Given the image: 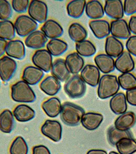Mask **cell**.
Wrapping results in <instances>:
<instances>
[{
  "instance_id": "3957f363",
  "label": "cell",
  "mask_w": 136,
  "mask_h": 154,
  "mask_svg": "<svg viewBox=\"0 0 136 154\" xmlns=\"http://www.w3.org/2000/svg\"><path fill=\"white\" fill-rule=\"evenodd\" d=\"M120 85L116 75L105 74L100 79L98 85L97 95L102 99H107L117 94Z\"/></svg>"
},
{
  "instance_id": "52a82bcc",
  "label": "cell",
  "mask_w": 136,
  "mask_h": 154,
  "mask_svg": "<svg viewBox=\"0 0 136 154\" xmlns=\"http://www.w3.org/2000/svg\"><path fill=\"white\" fill-rule=\"evenodd\" d=\"M40 131L53 142H58L61 140L63 128L61 123L57 120H47L41 126Z\"/></svg>"
},
{
  "instance_id": "f35d334b",
  "label": "cell",
  "mask_w": 136,
  "mask_h": 154,
  "mask_svg": "<svg viewBox=\"0 0 136 154\" xmlns=\"http://www.w3.org/2000/svg\"><path fill=\"white\" fill-rule=\"evenodd\" d=\"M118 81L120 87L124 90L136 88V77L131 72L121 74L118 76Z\"/></svg>"
},
{
  "instance_id": "ba28073f",
  "label": "cell",
  "mask_w": 136,
  "mask_h": 154,
  "mask_svg": "<svg viewBox=\"0 0 136 154\" xmlns=\"http://www.w3.org/2000/svg\"><path fill=\"white\" fill-rule=\"evenodd\" d=\"M32 62L35 67L44 72H49L52 66V56L47 49H39L32 57Z\"/></svg>"
},
{
  "instance_id": "277c9868",
  "label": "cell",
  "mask_w": 136,
  "mask_h": 154,
  "mask_svg": "<svg viewBox=\"0 0 136 154\" xmlns=\"http://www.w3.org/2000/svg\"><path fill=\"white\" fill-rule=\"evenodd\" d=\"M87 85L80 75H75L67 81L64 85V91L72 99H78L84 96Z\"/></svg>"
},
{
  "instance_id": "836d02e7",
  "label": "cell",
  "mask_w": 136,
  "mask_h": 154,
  "mask_svg": "<svg viewBox=\"0 0 136 154\" xmlns=\"http://www.w3.org/2000/svg\"><path fill=\"white\" fill-rule=\"evenodd\" d=\"M107 137L110 144L115 146L119 140L124 138H133V135L129 130L121 131L117 129L115 126H111L108 130Z\"/></svg>"
},
{
  "instance_id": "5bb4252c",
  "label": "cell",
  "mask_w": 136,
  "mask_h": 154,
  "mask_svg": "<svg viewBox=\"0 0 136 154\" xmlns=\"http://www.w3.org/2000/svg\"><path fill=\"white\" fill-rule=\"evenodd\" d=\"M116 69L121 73L132 72L135 67V63L133 57L128 51H124L115 61Z\"/></svg>"
},
{
  "instance_id": "f1b7e54d",
  "label": "cell",
  "mask_w": 136,
  "mask_h": 154,
  "mask_svg": "<svg viewBox=\"0 0 136 154\" xmlns=\"http://www.w3.org/2000/svg\"><path fill=\"white\" fill-rule=\"evenodd\" d=\"M86 15L91 19L99 20L105 16L103 6L97 0L89 1L85 7Z\"/></svg>"
},
{
  "instance_id": "f6af8a7d",
  "label": "cell",
  "mask_w": 136,
  "mask_h": 154,
  "mask_svg": "<svg viewBox=\"0 0 136 154\" xmlns=\"http://www.w3.org/2000/svg\"><path fill=\"white\" fill-rule=\"evenodd\" d=\"M32 154H51L47 147L44 145L34 146L32 149Z\"/></svg>"
},
{
  "instance_id": "ac0fdd59",
  "label": "cell",
  "mask_w": 136,
  "mask_h": 154,
  "mask_svg": "<svg viewBox=\"0 0 136 154\" xmlns=\"http://www.w3.org/2000/svg\"><path fill=\"white\" fill-rule=\"evenodd\" d=\"M51 74L60 82H65L70 78V71L68 69L65 60L58 59L53 62L51 69Z\"/></svg>"
},
{
  "instance_id": "44dd1931",
  "label": "cell",
  "mask_w": 136,
  "mask_h": 154,
  "mask_svg": "<svg viewBox=\"0 0 136 154\" xmlns=\"http://www.w3.org/2000/svg\"><path fill=\"white\" fill-rule=\"evenodd\" d=\"M103 116L102 114L94 112H88L84 114L81 123L82 126L89 131L97 129L102 122Z\"/></svg>"
},
{
  "instance_id": "7dc6e473",
  "label": "cell",
  "mask_w": 136,
  "mask_h": 154,
  "mask_svg": "<svg viewBox=\"0 0 136 154\" xmlns=\"http://www.w3.org/2000/svg\"><path fill=\"white\" fill-rule=\"evenodd\" d=\"M7 43L6 41L0 38V57L3 56L5 53Z\"/></svg>"
},
{
  "instance_id": "8d00e7d4",
  "label": "cell",
  "mask_w": 136,
  "mask_h": 154,
  "mask_svg": "<svg viewBox=\"0 0 136 154\" xmlns=\"http://www.w3.org/2000/svg\"><path fill=\"white\" fill-rule=\"evenodd\" d=\"M75 49L80 56L89 57L93 56L96 53V48L94 44L90 41H83L76 43Z\"/></svg>"
},
{
  "instance_id": "7a4b0ae2",
  "label": "cell",
  "mask_w": 136,
  "mask_h": 154,
  "mask_svg": "<svg viewBox=\"0 0 136 154\" xmlns=\"http://www.w3.org/2000/svg\"><path fill=\"white\" fill-rule=\"evenodd\" d=\"M11 97L18 103H32L37 99L30 85L23 80L19 81L11 86Z\"/></svg>"
},
{
  "instance_id": "bcb514c9",
  "label": "cell",
  "mask_w": 136,
  "mask_h": 154,
  "mask_svg": "<svg viewBox=\"0 0 136 154\" xmlns=\"http://www.w3.org/2000/svg\"><path fill=\"white\" fill-rule=\"evenodd\" d=\"M128 25L129 31L136 35V16L131 17Z\"/></svg>"
},
{
  "instance_id": "d6a6232c",
  "label": "cell",
  "mask_w": 136,
  "mask_h": 154,
  "mask_svg": "<svg viewBox=\"0 0 136 154\" xmlns=\"http://www.w3.org/2000/svg\"><path fill=\"white\" fill-rule=\"evenodd\" d=\"M47 50L52 56L58 57L65 53L68 49L66 42L59 38L51 39L48 42Z\"/></svg>"
},
{
  "instance_id": "8fae6325",
  "label": "cell",
  "mask_w": 136,
  "mask_h": 154,
  "mask_svg": "<svg viewBox=\"0 0 136 154\" xmlns=\"http://www.w3.org/2000/svg\"><path fill=\"white\" fill-rule=\"evenodd\" d=\"M104 11L112 19H122L124 17L123 4L121 0H106L104 6Z\"/></svg>"
},
{
  "instance_id": "30bf717a",
  "label": "cell",
  "mask_w": 136,
  "mask_h": 154,
  "mask_svg": "<svg viewBox=\"0 0 136 154\" xmlns=\"http://www.w3.org/2000/svg\"><path fill=\"white\" fill-rule=\"evenodd\" d=\"M80 77L84 82L90 86H97L100 79V72L96 66L87 64L80 72Z\"/></svg>"
},
{
  "instance_id": "e0dca14e",
  "label": "cell",
  "mask_w": 136,
  "mask_h": 154,
  "mask_svg": "<svg viewBox=\"0 0 136 154\" xmlns=\"http://www.w3.org/2000/svg\"><path fill=\"white\" fill-rule=\"evenodd\" d=\"M89 27L95 37L102 39L110 35V24L105 20H92L89 22Z\"/></svg>"
},
{
  "instance_id": "7bdbcfd3",
  "label": "cell",
  "mask_w": 136,
  "mask_h": 154,
  "mask_svg": "<svg viewBox=\"0 0 136 154\" xmlns=\"http://www.w3.org/2000/svg\"><path fill=\"white\" fill-rule=\"evenodd\" d=\"M126 48L130 54L136 57V35L131 36L126 42Z\"/></svg>"
},
{
  "instance_id": "4dcf8cb0",
  "label": "cell",
  "mask_w": 136,
  "mask_h": 154,
  "mask_svg": "<svg viewBox=\"0 0 136 154\" xmlns=\"http://www.w3.org/2000/svg\"><path fill=\"white\" fill-rule=\"evenodd\" d=\"M68 35L72 40L76 43L85 40L87 37V32L79 23H72L68 28Z\"/></svg>"
},
{
  "instance_id": "2e32d148",
  "label": "cell",
  "mask_w": 136,
  "mask_h": 154,
  "mask_svg": "<svg viewBox=\"0 0 136 154\" xmlns=\"http://www.w3.org/2000/svg\"><path fill=\"white\" fill-rule=\"evenodd\" d=\"M48 38L41 30H35L25 38V44L29 48L40 49L45 47Z\"/></svg>"
},
{
  "instance_id": "1f68e13d",
  "label": "cell",
  "mask_w": 136,
  "mask_h": 154,
  "mask_svg": "<svg viewBox=\"0 0 136 154\" xmlns=\"http://www.w3.org/2000/svg\"><path fill=\"white\" fill-rule=\"evenodd\" d=\"M86 4L85 0H73L69 2L67 5L68 16L74 19L80 18L85 11Z\"/></svg>"
},
{
  "instance_id": "4316f807",
  "label": "cell",
  "mask_w": 136,
  "mask_h": 154,
  "mask_svg": "<svg viewBox=\"0 0 136 154\" xmlns=\"http://www.w3.org/2000/svg\"><path fill=\"white\" fill-rule=\"evenodd\" d=\"M61 102L56 97H51L46 100L42 103V108L49 117L56 118L59 115L61 111Z\"/></svg>"
},
{
  "instance_id": "d590c367",
  "label": "cell",
  "mask_w": 136,
  "mask_h": 154,
  "mask_svg": "<svg viewBox=\"0 0 136 154\" xmlns=\"http://www.w3.org/2000/svg\"><path fill=\"white\" fill-rule=\"evenodd\" d=\"M14 24L9 20L0 21V38L4 40L11 41L16 36Z\"/></svg>"
},
{
  "instance_id": "681fc988",
  "label": "cell",
  "mask_w": 136,
  "mask_h": 154,
  "mask_svg": "<svg viewBox=\"0 0 136 154\" xmlns=\"http://www.w3.org/2000/svg\"><path fill=\"white\" fill-rule=\"evenodd\" d=\"M108 154H120L118 152H114V151H112V152H110V153Z\"/></svg>"
},
{
  "instance_id": "ffe728a7",
  "label": "cell",
  "mask_w": 136,
  "mask_h": 154,
  "mask_svg": "<svg viewBox=\"0 0 136 154\" xmlns=\"http://www.w3.org/2000/svg\"><path fill=\"white\" fill-rule=\"evenodd\" d=\"M41 31L50 40L58 38L64 33V29L61 24L57 21L52 19L46 21L41 27Z\"/></svg>"
},
{
  "instance_id": "b9f144b4",
  "label": "cell",
  "mask_w": 136,
  "mask_h": 154,
  "mask_svg": "<svg viewBox=\"0 0 136 154\" xmlns=\"http://www.w3.org/2000/svg\"><path fill=\"white\" fill-rule=\"evenodd\" d=\"M124 14L130 16L136 12V0H124L123 5Z\"/></svg>"
},
{
  "instance_id": "9a60e30c",
  "label": "cell",
  "mask_w": 136,
  "mask_h": 154,
  "mask_svg": "<svg viewBox=\"0 0 136 154\" xmlns=\"http://www.w3.org/2000/svg\"><path fill=\"white\" fill-rule=\"evenodd\" d=\"M44 72L34 66H28L23 70L22 79L29 85H35L40 82L44 76Z\"/></svg>"
},
{
  "instance_id": "4fadbf2b",
  "label": "cell",
  "mask_w": 136,
  "mask_h": 154,
  "mask_svg": "<svg viewBox=\"0 0 136 154\" xmlns=\"http://www.w3.org/2000/svg\"><path fill=\"white\" fill-rule=\"evenodd\" d=\"M6 54L12 59L21 60L26 56L24 43L19 40H12L7 43Z\"/></svg>"
},
{
  "instance_id": "c3c4849f",
  "label": "cell",
  "mask_w": 136,
  "mask_h": 154,
  "mask_svg": "<svg viewBox=\"0 0 136 154\" xmlns=\"http://www.w3.org/2000/svg\"><path fill=\"white\" fill-rule=\"evenodd\" d=\"M87 154H108L107 152L103 149H92L87 152Z\"/></svg>"
},
{
  "instance_id": "ab89813d",
  "label": "cell",
  "mask_w": 136,
  "mask_h": 154,
  "mask_svg": "<svg viewBox=\"0 0 136 154\" xmlns=\"http://www.w3.org/2000/svg\"><path fill=\"white\" fill-rule=\"evenodd\" d=\"M12 15V6L9 1L0 0V20H8Z\"/></svg>"
},
{
  "instance_id": "74e56055",
  "label": "cell",
  "mask_w": 136,
  "mask_h": 154,
  "mask_svg": "<svg viewBox=\"0 0 136 154\" xmlns=\"http://www.w3.org/2000/svg\"><path fill=\"white\" fill-rule=\"evenodd\" d=\"M28 144L22 137L18 136L14 139L9 148L10 154H28Z\"/></svg>"
},
{
  "instance_id": "484cf974",
  "label": "cell",
  "mask_w": 136,
  "mask_h": 154,
  "mask_svg": "<svg viewBox=\"0 0 136 154\" xmlns=\"http://www.w3.org/2000/svg\"><path fill=\"white\" fill-rule=\"evenodd\" d=\"M136 122V116L132 112H126L117 118L114 126L121 131H129L134 126Z\"/></svg>"
},
{
  "instance_id": "603a6c76",
  "label": "cell",
  "mask_w": 136,
  "mask_h": 154,
  "mask_svg": "<svg viewBox=\"0 0 136 154\" xmlns=\"http://www.w3.org/2000/svg\"><path fill=\"white\" fill-rule=\"evenodd\" d=\"M12 112L16 120L20 122H27L31 121L35 116L34 110L31 107L24 104L17 105Z\"/></svg>"
},
{
  "instance_id": "d4e9b609",
  "label": "cell",
  "mask_w": 136,
  "mask_h": 154,
  "mask_svg": "<svg viewBox=\"0 0 136 154\" xmlns=\"http://www.w3.org/2000/svg\"><path fill=\"white\" fill-rule=\"evenodd\" d=\"M65 62L70 73L77 75L82 70L84 65V61L82 57L77 53L68 54L65 59Z\"/></svg>"
},
{
  "instance_id": "83f0119b",
  "label": "cell",
  "mask_w": 136,
  "mask_h": 154,
  "mask_svg": "<svg viewBox=\"0 0 136 154\" xmlns=\"http://www.w3.org/2000/svg\"><path fill=\"white\" fill-rule=\"evenodd\" d=\"M110 109L116 115H121L127 110V104L124 93H117L110 101Z\"/></svg>"
},
{
  "instance_id": "60d3db41",
  "label": "cell",
  "mask_w": 136,
  "mask_h": 154,
  "mask_svg": "<svg viewBox=\"0 0 136 154\" xmlns=\"http://www.w3.org/2000/svg\"><path fill=\"white\" fill-rule=\"evenodd\" d=\"M29 0H12V9L18 13H24L28 11L29 6Z\"/></svg>"
},
{
  "instance_id": "e575fe53",
  "label": "cell",
  "mask_w": 136,
  "mask_h": 154,
  "mask_svg": "<svg viewBox=\"0 0 136 154\" xmlns=\"http://www.w3.org/2000/svg\"><path fill=\"white\" fill-rule=\"evenodd\" d=\"M120 154H133L136 152V140L133 138H124L116 144Z\"/></svg>"
},
{
  "instance_id": "9c48e42d",
  "label": "cell",
  "mask_w": 136,
  "mask_h": 154,
  "mask_svg": "<svg viewBox=\"0 0 136 154\" xmlns=\"http://www.w3.org/2000/svg\"><path fill=\"white\" fill-rule=\"evenodd\" d=\"M17 63L13 59L4 56L0 58V79L4 82H7L16 73Z\"/></svg>"
},
{
  "instance_id": "cb8c5ba5",
  "label": "cell",
  "mask_w": 136,
  "mask_h": 154,
  "mask_svg": "<svg viewBox=\"0 0 136 154\" xmlns=\"http://www.w3.org/2000/svg\"><path fill=\"white\" fill-rule=\"evenodd\" d=\"M94 62L100 72H102L103 74H109L115 70V66L114 60L107 54H98L95 57Z\"/></svg>"
},
{
  "instance_id": "7402d4cb",
  "label": "cell",
  "mask_w": 136,
  "mask_h": 154,
  "mask_svg": "<svg viewBox=\"0 0 136 154\" xmlns=\"http://www.w3.org/2000/svg\"><path fill=\"white\" fill-rule=\"evenodd\" d=\"M106 54L112 58H118L123 51L124 46L122 42L113 36L107 37L105 43Z\"/></svg>"
},
{
  "instance_id": "f907efd6",
  "label": "cell",
  "mask_w": 136,
  "mask_h": 154,
  "mask_svg": "<svg viewBox=\"0 0 136 154\" xmlns=\"http://www.w3.org/2000/svg\"></svg>"
},
{
  "instance_id": "ee69618b",
  "label": "cell",
  "mask_w": 136,
  "mask_h": 154,
  "mask_svg": "<svg viewBox=\"0 0 136 154\" xmlns=\"http://www.w3.org/2000/svg\"><path fill=\"white\" fill-rule=\"evenodd\" d=\"M126 96L128 103L136 106V88L126 91Z\"/></svg>"
},
{
  "instance_id": "5b68a950",
  "label": "cell",
  "mask_w": 136,
  "mask_h": 154,
  "mask_svg": "<svg viewBox=\"0 0 136 154\" xmlns=\"http://www.w3.org/2000/svg\"><path fill=\"white\" fill-rule=\"evenodd\" d=\"M16 34L21 37H27L30 33L37 30L38 24L29 16L22 14L16 19L14 23Z\"/></svg>"
},
{
  "instance_id": "7c38bea8",
  "label": "cell",
  "mask_w": 136,
  "mask_h": 154,
  "mask_svg": "<svg viewBox=\"0 0 136 154\" xmlns=\"http://www.w3.org/2000/svg\"><path fill=\"white\" fill-rule=\"evenodd\" d=\"M110 32L113 37L119 39H128L131 35L127 22L124 19L112 21L110 25Z\"/></svg>"
},
{
  "instance_id": "f546056e",
  "label": "cell",
  "mask_w": 136,
  "mask_h": 154,
  "mask_svg": "<svg viewBox=\"0 0 136 154\" xmlns=\"http://www.w3.org/2000/svg\"><path fill=\"white\" fill-rule=\"evenodd\" d=\"M15 121L13 112L6 109L0 114V131L2 133L10 134L14 128Z\"/></svg>"
},
{
  "instance_id": "d6986e66",
  "label": "cell",
  "mask_w": 136,
  "mask_h": 154,
  "mask_svg": "<svg viewBox=\"0 0 136 154\" xmlns=\"http://www.w3.org/2000/svg\"><path fill=\"white\" fill-rule=\"evenodd\" d=\"M40 88L45 94L49 96L57 95L61 88V83L53 75H49L42 81Z\"/></svg>"
},
{
  "instance_id": "6da1fadb",
  "label": "cell",
  "mask_w": 136,
  "mask_h": 154,
  "mask_svg": "<svg viewBox=\"0 0 136 154\" xmlns=\"http://www.w3.org/2000/svg\"><path fill=\"white\" fill-rule=\"evenodd\" d=\"M84 114V110L81 107L71 102H66L61 106L60 118L67 125L75 126L79 125Z\"/></svg>"
},
{
  "instance_id": "8992f818",
  "label": "cell",
  "mask_w": 136,
  "mask_h": 154,
  "mask_svg": "<svg viewBox=\"0 0 136 154\" xmlns=\"http://www.w3.org/2000/svg\"><path fill=\"white\" fill-rule=\"evenodd\" d=\"M29 16L37 23H45L47 20L48 8L45 2L39 0H32L28 7Z\"/></svg>"
}]
</instances>
